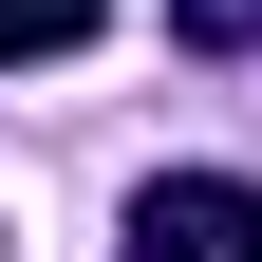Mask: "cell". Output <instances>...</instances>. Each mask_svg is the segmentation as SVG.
Returning <instances> with one entry per match:
<instances>
[{"mask_svg":"<svg viewBox=\"0 0 262 262\" xmlns=\"http://www.w3.org/2000/svg\"><path fill=\"white\" fill-rule=\"evenodd\" d=\"M131 262H262V187L244 169H150L131 187Z\"/></svg>","mask_w":262,"mask_h":262,"instance_id":"obj_1","label":"cell"},{"mask_svg":"<svg viewBox=\"0 0 262 262\" xmlns=\"http://www.w3.org/2000/svg\"><path fill=\"white\" fill-rule=\"evenodd\" d=\"M0 262H19V244H0Z\"/></svg>","mask_w":262,"mask_h":262,"instance_id":"obj_3","label":"cell"},{"mask_svg":"<svg viewBox=\"0 0 262 262\" xmlns=\"http://www.w3.org/2000/svg\"><path fill=\"white\" fill-rule=\"evenodd\" d=\"M113 0H0V56H94Z\"/></svg>","mask_w":262,"mask_h":262,"instance_id":"obj_2","label":"cell"}]
</instances>
